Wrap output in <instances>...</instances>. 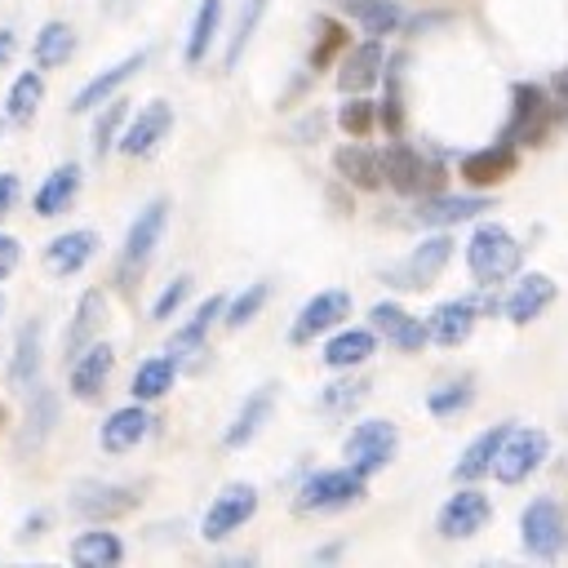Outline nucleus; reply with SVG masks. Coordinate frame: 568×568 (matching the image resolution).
<instances>
[{"mask_svg":"<svg viewBox=\"0 0 568 568\" xmlns=\"http://www.w3.org/2000/svg\"><path fill=\"white\" fill-rule=\"evenodd\" d=\"M466 262H470V275L479 284H501L506 275L519 271V244L506 226L484 222V226H475V235L466 244Z\"/></svg>","mask_w":568,"mask_h":568,"instance_id":"1","label":"nucleus"},{"mask_svg":"<svg viewBox=\"0 0 568 568\" xmlns=\"http://www.w3.org/2000/svg\"><path fill=\"white\" fill-rule=\"evenodd\" d=\"M164 222H169V200H151V204L129 222V235H124L120 262H115V271H120L124 284H133V280L146 271V262L155 257V244H160V235H164Z\"/></svg>","mask_w":568,"mask_h":568,"instance_id":"2","label":"nucleus"},{"mask_svg":"<svg viewBox=\"0 0 568 568\" xmlns=\"http://www.w3.org/2000/svg\"><path fill=\"white\" fill-rule=\"evenodd\" d=\"M364 497V475H355L351 466L342 470H320L297 488V510L306 515H328V510H346Z\"/></svg>","mask_w":568,"mask_h":568,"instance_id":"3","label":"nucleus"},{"mask_svg":"<svg viewBox=\"0 0 568 568\" xmlns=\"http://www.w3.org/2000/svg\"><path fill=\"white\" fill-rule=\"evenodd\" d=\"M395 444H399V435H395V426L386 422V417H368V422H359L351 435H346V466L355 470V475H377L390 457H395Z\"/></svg>","mask_w":568,"mask_h":568,"instance_id":"4","label":"nucleus"},{"mask_svg":"<svg viewBox=\"0 0 568 568\" xmlns=\"http://www.w3.org/2000/svg\"><path fill=\"white\" fill-rule=\"evenodd\" d=\"M439 164L417 155L413 146H386L382 151V182H390L399 195H435L439 191Z\"/></svg>","mask_w":568,"mask_h":568,"instance_id":"5","label":"nucleus"},{"mask_svg":"<svg viewBox=\"0 0 568 568\" xmlns=\"http://www.w3.org/2000/svg\"><path fill=\"white\" fill-rule=\"evenodd\" d=\"M546 448H550L546 430H506L488 475H497L501 484H519V479H528L546 462Z\"/></svg>","mask_w":568,"mask_h":568,"instance_id":"6","label":"nucleus"},{"mask_svg":"<svg viewBox=\"0 0 568 568\" xmlns=\"http://www.w3.org/2000/svg\"><path fill=\"white\" fill-rule=\"evenodd\" d=\"M253 510H257V488H253V484H226V488L213 497V506L204 510L200 537H204V541H222V537H231L235 528H244V524L253 519Z\"/></svg>","mask_w":568,"mask_h":568,"instance_id":"7","label":"nucleus"},{"mask_svg":"<svg viewBox=\"0 0 568 568\" xmlns=\"http://www.w3.org/2000/svg\"><path fill=\"white\" fill-rule=\"evenodd\" d=\"M519 532H524V550L537 555V559H555L568 541V528H564V510L550 501V497H537L524 506V519H519Z\"/></svg>","mask_w":568,"mask_h":568,"instance_id":"8","label":"nucleus"},{"mask_svg":"<svg viewBox=\"0 0 568 568\" xmlns=\"http://www.w3.org/2000/svg\"><path fill=\"white\" fill-rule=\"evenodd\" d=\"M346 315H351V293H346V288H324V293H315V297L297 311V320H293V328H288V342L302 346V342H311V337H320V333H333Z\"/></svg>","mask_w":568,"mask_h":568,"instance_id":"9","label":"nucleus"},{"mask_svg":"<svg viewBox=\"0 0 568 568\" xmlns=\"http://www.w3.org/2000/svg\"><path fill=\"white\" fill-rule=\"evenodd\" d=\"M448 257H453V240H448V235H430V240H422L395 271H386V280H390L395 288H426V284L448 266Z\"/></svg>","mask_w":568,"mask_h":568,"instance_id":"10","label":"nucleus"},{"mask_svg":"<svg viewBox=\"0 0 568 568\" xmlns=\"http://www.w3.org/2000/svg\"><path fill=\"white\" fill-rule=\"evenodd\" d=\"M488 519H493L488 497H484L479 488H457V493L444 501V510H439V532H444L448 541H462V537H475Z\"/></svg>","mask_w":568,"mask_h":568,"instance_id":"11","label":"nucleus"},{"mask_svg":"<svg viewBox=\"0 0 568 568\" xmlns=\"http://www.w3.org/2000/svg\"><path fill=\"white\" fill-rule=\"evenodd\" d=\"M169 129H173V106H169V102H146V106L129 120V129L120 133V151L133 155V160H142V155H151V151L169 138Z\"/></svg>","mask_w":568,"mask_h":568,"instance_id":"12","label":"nucleus"},{"mask_svg":"<svg viewBox=\"0 0 568 568\" xmlns=\"http://www.w3.org/2000/svg\"><path fill=\"white\" fill-rule=\"evenodd\" d=\"M111 368H115V346L111 342H89L80 355H71V395L75 399H98Z\"/></svg>","mask_w":568,"mask_h":568,"instance_id":"13","label":"nucleus"},{"mask_svg":"<svg viewBox=\"0 0 568 568\" xmlns=\"http://www.w3.org/2000/svg\"><path fill=\"white\" fill-rule=\"evenodd\" d=\"M133 506H138V497H133L129 488H120V484L84 479V484L71 488V510H75L80 519H115V515H124V510H133Z\"/></svg>","mask_w":568,"mask_h":568,"instance_id":"14","label":"nucleus"},{"mask_svg":"<svg viewBox=\"0 0 568 568\" xmlns=\"http://www.w3.org/2000/svg\"><path fill=\"white\" fill-rule=\"evenodd\" d=\"M80 164H58V169H49V178L36 186V195H31V213L36 217H62L67 209H71V200H75V191H80Z\"/></svg>","mask_w":568,"mask_h":568,"instance_id":"15","label":"nucleus"},{"mask_svg":"<svg viewBox=\"0 0 568 568\" xmlns=\"http://www.w3.org/2000/svg\"><path fill=\"white\" fill-rule=\"evenodd\" d=\"M98 231H62V235H53L49 244H44V271L49 275H75L93 253H98Z\"/></svg>","mask_w":568,"mask_h":568,"instance_id":"16","label":"nucleus"},{"mask_svg":"<svg viewBox=\"0 0 568 568\" xmlns=\"http://www.w3.org/2000/svg\"><path fill=\"white\" fill-rule=\"evenodd\" d=\"M475 315L479 306L466 302V297H453V302H439L430 315H426V342H439V346H462L475 328Z\"/></svg>","mask_w":568,"mask_h":568,"instance_id":"17","label":"nucleus"},{"mask_svg":"<svg viewBox=\"0 0 568 568\" xmlns=\"http://www.w3.org/2000/svg\"><path fill=\"white\" fill-rule=\"evenodd\" d=\"M142 67H146V53L138 49V53H129V58H120L115 67H106V71H98V75H93V80H89V84H84V89H80V93L71 98V111H75V115H84V111H93V106H102V102H106V98H111V93H115V89H120L124 80H133V75L142 71Z\"/></svg>","mask_w":568,"mask_h":568,"instance_id":"18","label":"nucleus"},{"mask_svg":"<svg viewBox=\"0 0 568 568\" xmlns=\"http://www.w3.org/2000/svg\"><path fill=\"white\" fill-rule=\"evenodd\" d=\"M368 320H373V333H382V337H390L399 351H422L426 346V320H413L404 306H395V302H377L373 311H368Z\"/></svg>","mask_w":568,"mask_h":568,"instance_id":"19","label":"nucleus"},{"mask_svg":"<svg viewBox=\"0 0 568 568\" xmlns=\"http://www.w3.org/2000/svg\"><path fill=\"white\" fill-rule=\"evenodd\" d=\"M155 422H151V413L142 408V404H129V408H115L106 422H102V430H98V444L106 448V453H129L133 444H142L146 439V430H151Z\"/></svg>","mask_w":568,"mask_h":568,"instance_id":"20","label":"nucleus"},{"mask_svg":"<svg viewBox=\"0 0 568 568\" xmlns=\"http://www.w3.org/2000/svg\"><path fill=\"white\" fill-rule=\"evenodd\" d=\"M382 67H386V58H382V44H377V36H373V40H364L359 49L346 53V62H342V71H337V89H342V93H368V89L382 80Z\"/></svg>","mask_w":568,"mask_h":568,"instance_id":"21","label":"nucleus"},{"mask_svg":"<svg viewBox=\"0 0 568 568\" xmlns=\"http://www.w3.org/2000/svg\"><path fill=\"white\" fill-rule=\"evenodd\" d=\"M555 293H559V288H555L550 275H524V280L510 288V297H506L501 311H506L510 324H532V320L555 302Z\"/></svg>","mask_w":568,"mask_h":568,"instance_id":"22","label":"nucleus"},{"mask_svg":"<svg viewBox=\"0 0 568 568\" xmlns=\"http://www.w3.org/2000/svg\"><path fill=\"white\" fill-rule=\"evenodd\" d=\"M271 408H275V382H266V386H257L244 404H240V413H235V422L226 426V435H222V444L226 448H244L262 426H266V417H271Z\"/></svg>","mask_w":568,"mask_h":568,"instance_id":"23","label":"nucleus"},{"mask_svg":"<svg viewBox=\"0 0 568 568\" xmlns=\"http://www.w3.org/2000/svg\"><path fill=\"white\" fill-rule=\"evenodd\" d=\"M333 169H337L351 186H359V191H377V186H382V155L368 151L364 142L337 146V151H333Z\"/></svg>","mask_w":568,"mask_h":568,"instance_id":"24","label":"nucleus"},{"mask_svg":"<svg viewBox=\"0 0 568 568\" xmlns=\"http://www.w3.org/2000/svg\"><path fill=\"white\" fill-rule=\"evenodd\" d=\"M484 209H488V195H444V191H435V195L422 200L417 222L422 226H453V222H466Z\"/></svg>","mask_w":568,"mask_h":568,"instance_id":"25","label":"nucleus"},{"mask_svg":"<svg viewBox=\"0 0 568 568\" xmlns=\"http://www.w3.org/2000/svg\"><path fill=\"white\" fill-rule=\"evenodd\" d=\"M222 311H226V297H222V293L204 297V302L195 306V315H191V320L169 337V355L178 359V355L200 351V346H204V337H209V328H213V320H222Z\"/></svg>","mask_w":568,"mask_h":568,"instance_id":"26","label":"nucleus"},{"mask_svg":"<svg viewBox=\"0 0 568 568\" xmlns=\"http://www.w3.org/2000/svg\"><path fill=\"white\" fill-rule=\"evenodd\" d=\"M510 169H515V151H510L506 142L484 146V151H470V155L462 160V178H466L470 186H497L501 178H510Z\"/></svg>","mask_w":568,"mask_h":568,"instance_id":"27","label":"nucleus"},{"mask_svg":"<svg viewBox=\"0 0 568 568\" xmlns=\"http://www.w3.org/2000/svg\"><path fill=\"white\" fill-rule=\"evenodd\" d=\"M71 559H75L80 568H111V564L124 559V541H120V532H111V528H89V532H80V537L71 541Z\"/></svg>","mask_w":568,"mask_h":568,"instance_id":"28","label":"nucleus"},{"mask_svg":"<svg viewBox=\"0 0 568 568\" xmlns=\"http://www.w3.org/2000/svg\"><path fill=\"white\" fill-rule=\"evenodd\" d=\"M102 320H106V297H102V288H84V297L75 302V320H71V328H67V355H80V351L93 342V333L102 328Z\"/></svg>","mask_w":568,"mask_h":568,"instance_id":"29","label":"nucleus"},{"mask_svg":"<svg viewBox=\"0 0 568 568\" xmlns=\"http://www.w3.org/2000/svg\"><path fill=\"white\" fill-rule=\"evenodd\" d=\"M373 346H377L373 328H342V333H333L324 342V364L328 368H355V364H364L373 355Z\"/></svg>","mask_w":568,"mask_h":568,"instance_id":"30","label":"nucleus"},{"mask_svg":"<svg viewBox=\"0 0 568 568\" xmlns=\"http://www.w3.org/2000/svg\"><path fill=\"white\" fill-rule=\"evenodd\" d=\"M40 359H44V351H40V320H27V324L18 328V337H13L9 382H13V386H31V382L40 377Z\"/></svg>","mask_w":568,"mask_h":568,"instance_id":"31","label":"nucleus"},{"mask_svg":"<svg viewBox=\"0 0 568 568\" xmlns=\"http://www.w3.org/2000/svg\"><path fill=\"white\" fill-rule=\"evenodd\" d=\"M217 27H222V0H200V9L191 18V31H186V49H182V58L191 67H200L209 58V49L217 40Z\"/></svg>","mask_w":568,"mask_h":568,"instance_id":"32","label":"nucleus"},{"mask_svg":"<svg viewBox=\"0 0 568 568\" xmlns=\"http://www.w3.org/2000/svg\"><path fill=\"white\" fill-rule=\"evenodd\" d=\"M40 102H44V75L40 71H22V75H13L9 93H4V115L13 124H31Z\"/></svg>","mask_w":568,"mask_h":568,"instance_id":"33","label":"nucleus"},{"mask_svg":"<svg viewBox=\"0 0 568 568\" xmlns=\"http://www.w3.org/2000/svg\"><path fill=\"white\" fill-rule=\"evenodd\" d=\"M53 422H58V395L49 386H40L27 404V417H22V453H36L44 444V435L53 430Z\"/></svg>","mask_w":568,"mask_h":568,"instance_id":"34","label":"nucleus"},{"mask_svg":"<svg viewBox=\"0 0 568 568\" xmlns=\"http://www.w3.org/2000/svg\"><path fill=\"white\" fill-rule=\"evenodd\" d=\"M342 13H351L368 36H390L404 22V9L395 0H337Z\"/></svg>","mask_w":568,"mask_h":568,"instance_id":"35","label":"nucleus"},{"mask_svg":"<svg viewBox=\"0 0 568 568\" xmlns=\"http://www.w3.org/2000/svg\"><path fill=\"white\" fill-rule=\"evenodd\" d=\"M71 53H75V31H71L67 22H44L40 36H36V44H31L36 67H40V71H53V67H62Z\"/></svg>","mask_w":568,"mask_h":568,"instance_id":"36","label":"nucleus"},{"mask_svg":"<svg viewBox=\"0 0 568 568\" xmlns=\"http://www.w3.org/2000/svg\"><path fill=\"white\" fill-rule=\"evenodd\" d=\"M173 377H178V359L173 355H155V359H142L138 364V373H133V399H160V395H169L173 390Z\"/></svg>","mask_w":568,"mask_h":568,"instance_id":"37","label":"nucleus"},{"mask_svg":"<svg viewBox=\"0 0 568 568\" xmlns=\"http://www.w3.org/2000/svg\"><path fill=\"white\" fill-rule=\"evenodd\" d=\"M506 430H510V426H493V430H484L479 439H470V448L462 453V462L453 466V475H457L462 484H475L479 475H488V470H493V457H497V444H501Z\"/></svg>","mask_w":568,"mask_h":568,"instance_id":"38","label":"nucleus"},{"mask_svg":"<svg viewBox=\"0 0 568 568\" xmlns=\"http://www.w3.org/2000/svg\"><path fill=\"white\" fill-rule=\"evenodd\" d=\"M510 138H541V89L537 84H515V115H510Z\"/></svg>","mask_w":568,"mask_h":568,"instance_id":"39","label":"nucleus"},{"mask_svg":"<svg viewBox=\"0 0 568 568\" xmlns=\"http://www.w3.org/2000/svg\"><path fill=\"white\" fill-rule=\"evenodd\" d=\"M266 297H271V284H248L240 297H231L226 311H222V315H226V328H244V324L266 306Z\"/></svg>","mask_w":568,"mask_h":568,"instance_id":"40","label":"nucleus"},{"mask_svg":"<svg viewBox=\"0 0 568 568\" xmlns=\"http://www.w3.org/2000/svg\"><path fill=\"white\" fill-rule=\"evenodd\" d=\"M373 120H377V111H373V102L368 98H346L342 102V111H337V124H342V133H351V138H364L368 129H373Z\"/></svg>","mask_w":568,"mask_h":568,"instance_id":"41","label":"nucleus"},{"mask_svg":"<svg viewBox=\"0 0 568 568\" xmlns=\"http://www.w3.org/2000/svg\"><path fill=\"white\" fill-rule=\"evenodd\" d=\"M124 115H129V102H120V98H106V111H102V120L93 124V151L102 155V151H111V142H115V129L124 124Z\"/></svg>","mask_w":568,"mask_h":568,"instance_id":"42","label":"nucleus"},{"mask_svg":"<svg viewBox=\"0 0 568 568\" xmlns=\"http://www.w3.org/2000/svg\"><path fill=\"white\" fill-rule=\"evenodd\" d=\"M466 404H470V382H448V386H439V390L426 395V408L435 417H448V413H457Z\"/></svg>","mask_w":568,"mask_h":568,"instance_id":"43","label":"nucleus"},{"mask_svg":"<svg viewBox=\"0 0 568 568\" xmlns=\"http://www.w3.org/2000/svg\"><path fill=\"white\" fill-rule=\"evenodd\" d=\"M315 31H320V40H315V49H311V67H324V62L346 44V31H342L333 18H320Z\"/></svg>","mask_w":568,"mask_h":568,"instance_id":"44","label":"nucleus"},{"mask_svg":"<svg viewBox=\"0 0 568 568\" xmlns=\"http://www.w3.org/2000/svg\"><path fill=\"white\" fill-rule=\"evenodd\" d=\"M364 390H368V382H364V377H346V382H333V386L324 390V399H320V404H324L328 413H346L355 399H364Z\"/></svg>","mask_w":568,"mask_h":568,"instance_id":"45","label":"nucleus"},{"mask_svg":"<svg viewBox=\"0 0 568 568\" xmlns=\"http://www.w3.org/2000/svg\"><path fill=\"white\" fill-rule=\"evenodd\" d=\"M186 293H191V275H173V280L164 284V293L151 302V320H169V315L186 302Z\"/></svg>","mask_w":568,"mask_h":568,"instance_id":"46","label":"nucleus"},{"mask_svg":"<svg viewBox=\"0 0 568 568\" xmlns=\"http://www.w3.org/2000/svg\"><path fill=\"white\" fill-rule=\"evenodd\" d=\"M262 9H266V0H244V13H240V27H235V40H231V49H226V62H235V58L244 53V44H248V36H253V27H257Z\"/></svg>","mask_w":568,"mask_h":568,"instance_id":"47","label":"nucleus"},{"mask_svg":"<svg viewBox=\"0 0 568 568\" xmlns=\"http://www.w3.org/2000/svg\"><path fill=\"white\" fill-rule=\"evenodd\" d=\"M18 195H22V182H18L13 173H0V222H4L9 213H13Z\"/></svg>","mask_w":568,"mask_h":568,"instance_id":"48","label":"nucleus"},{"mask_svg":"<svg viewBox=\"0 0 568 568\" xmlns=\"http://www.w3.org/2000/svg\"><path fill=\"white\" fill-rule=\"evenodd\" d=\"M382 120H386V129H390V133H399V124H404V111H399V89H395V80H390V89H386V102H382Z\"/></svg>","mask_w":568,"mask_h":568,"instance_id":"49","label":"nucleus"},{"mask_svg":"<svg viewBox=\"0 0 568 568\" xmlns=\"http://www.w3.org/2000/svg\"><path fill=\"white\" fill-rule=\"evenodd\" d=\"M18 257H22V244H18L13 235H0V280H4V275H13Z\"/></svg>","mask_w":568,"mask_h":568,"instance_id":"50","label":"nucleus"},{"mask_svg":"<svg viewBox=\"0 0 568 568\" xmlns=\"http://www.w3.org/2000/svg\"><path fill=\"white\" fill-rule=\"evenodd\" d=\"M13 53H18V36L4 27V31H0V67H4V62H13Z\"/></svg>","mask_w":568,"mask_h":568,"instance_id":"51","label":"nucleus"},{"mask_svg":"<svg viewBox=\"0 0 568 568\" xmlns=\"http://www.w3.org/2000/svg\"><path fill=\"white\" fill-rule=\"evenodd\" d=\"M555 93H559V98H564V102H568V67H564V71H559V75H555Z\"/></svg>","mask_w":568,"mask_h":568,"instance_id":"52","label":"nucleus"},{"mask_svg":"<svg viewBox=\"0 0 568 568\" xmlns=\"http://www.w3.org/2000/svg\"><path fill=\"white\" fill-rule=\"evenodd\" d=\"M0 315H4V293H0Z\"/></svg>","mask_w":568,"mask_h":568,"instance_id":"53","label":"nucleus"}]
</instances>
